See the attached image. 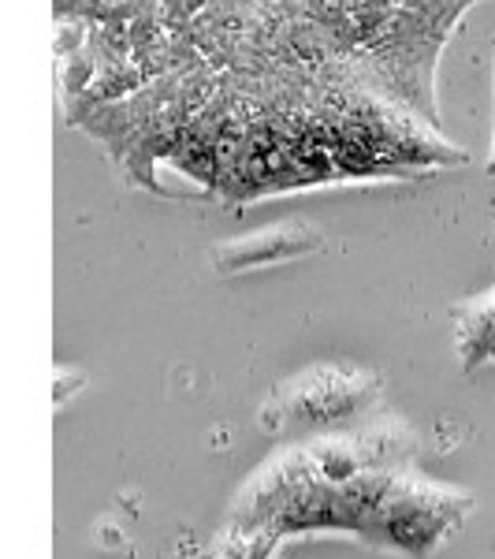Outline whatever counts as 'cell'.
I'll return each instance as SVG.
<instances>
[{
    "instance_id": "6da1fadb",
    "label": "cell",
    "mask_w": 495,
    "mask_h": 559,
    "mask_svg": "<svg viewBox=\"0 0 495 559\" xmlns=\"http://www.w3.org/2000/svg\"><path fill=\"white\" fill-rule=\"evenodd\" d=\"M476 0H64L60 102L131 187L265 202L466 160L436 71Z\"/></svg>"
},
{
    "instance_id": "7a4b0ae2",
    "label": "cell",
    "mask_w": 495,
    "mask_h": 559,
    "mask_svg": "<svg viewBox=\"0 0 495 559\" xmlns=\"http://www.w3.org/2000/svg\"><path fill=\"white\" fill-rule=\"evenodd\" d=\"M473 500L418 471V437L388 418L291 440L250 474L224 526V559H273L305 534H350L421 559L470 515Z\"/></svg>"
},
{
    "instance_id": "3957f363",
    "label": "cell",
    "mask_w": 495,
    "mask_h": 559,
    "mask_svg": "<svg viewBox=\"0 0 495 559\" xmlns=\"http://www.w3.org/2000/svg\"><path fill=\"white\" fill-rule=\"evenodd\" d=\"M381 403V377L354 362H321L273 392L261 407V426L283 432L287 440L343 432L373 418Z\"/></svg>"
},
{
    "instance_id": "277c9868",
    "label": "cell",
    "mask_w": 495,
    "mask_h": 559,
    "mask_svg": "<svg viewBox=\"0 0 495 559\" xmlns=\"http://www.w3.org/2000/svg\"><path fill=\"white\" fill-rule=\"evenodd\" d=\"M321 250V231L310 224H276V228L254 231V236H239L231 242H220L213 250V261L220 273H254V269H273L283 261H299L305 254Z\"/></svg>"
},
{
    "instance_id": "5b68a950",
    "label": "cell",
    "mask_w": 495,
    "mask_h": 559,
    "mask_svg": "<svg viewBox=\"0 0 495 559\" xmlns=\"http://www.w3.org/2000/svg\"><path fill=\"white\" fill-rule=\"evenodd\" d=\"M492 116H495V94H492ZM488 173H495V123H492V153H488Z\"/></svg>"
}]
</instances>
